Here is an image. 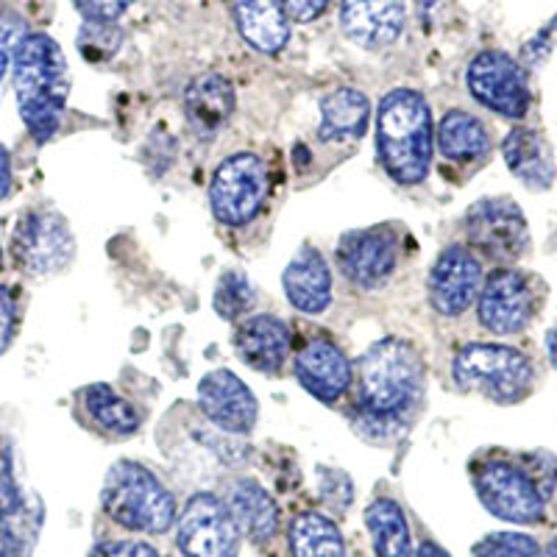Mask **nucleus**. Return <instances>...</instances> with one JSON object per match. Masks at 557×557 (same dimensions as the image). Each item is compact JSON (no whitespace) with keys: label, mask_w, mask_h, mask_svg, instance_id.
<instances>
[{"label":"nucleus","mask_w":557,"mask_h":557,"mask_svg":"<svg viewBox=\"0 0 557 557\" xmlns=\"http://www.w3.org/2000/svg\"><path fill=\"white\" fill-rule=\"evenodd\" d=\"M362 430H391L399 426L424 387V362L416 346L399 337L374 343L357 366Z\"/></svg>","instance_id":"obj_1"},{"label":"nucleus","mask_w":557,"mask_h":557,"mask_svg":"<svg viewBox=\"0 0 557 557\" xmlns=\"http://www.w3.org/2000/svg\"><path fill=\"white\" fill-rule=\"evenodd\" d=\"M67 92V59L57 39L48 34H28L14 51V96L20 117L37 143H48L59 128Z\"/></svg>","instance_id":"obj_2"},{"label":"nucleus","mask_w":557,"mask_h":557,"mask_svg":"<svg viewBox=\"0 0 557 557\" xmlns=\"http://www.w3.org/2000/svg\"><path fill=\"white\" fill-rule=\"evenodd\" d=\"M376 151L393 182L412 187L430 173L435 126L424 96L416 89H391L376 112Z\"/></svg>","instance_id":"obj_3"},{"label":"nucleus","mask_w":557,"mask_h":557,"mask_svg":"<svg viewBox=\"0 0 557 557\" xmlns=\"http://www.w3.org/2000/svg\"><path fill=\"white\" fill-rule=\"evenodd\" d=\"M101 505L114 524L134 532H168L176 521V502L157 474L134 460L114 462L103 480Z\"/></svg>","instance_id":"obj_4"},{"label":"nucleus","mask_w":557,"mask_h":557,"mask_svg":"<svg viewBox=\"0 0 557 557\" xmlns=\"http://www.w3.org/2000/svg\"><path fill=\"white\" fill-rule=\"evenodd\" d=\"M451 380L460 391L480 393L496 405H516L532 391V366L519 348L499 343H469L451 362Z\"/></svg>","instance_id":"obj_5"},{"label":"nucleus","mask_w":557,"mask_h":557,"mask_svg":"<svg viewBox=\"0 0 557 557\" xmlns=\"http://www.w3.org/2000/svg\"><path fill=\"white\" fill-rule=\"evenodd\" d=\"M268 196V168L253 153L223 159L209 184L212 215L226 226H246L257 218Z\"/></svg>","instance_id":"obj_6"},{"label":"nucleus","mask_w":557,"mask_h":557,"mask_svg":"<svg viewBox=\"0 0 557 557\" xmlns=\"http://www.w3.org/2000/svg\"><path fill=\"white\" fill-rule=\"evenodd\" d=\"M474 487L487 513L510 524H539L546 496L530 474L513 462L487 460L474 471Z\"/></svg>","instance_id":"obj_7"},{"label":"nucleus","mask_w":557,"mask_h":557,"mask_svg":"<svg viewBox=\"0 0 557 557\" xmlns=\"http://www.w3.org/2000/svg\"><path fill=\"white\" fill-rule=\"evenodd\" d=\"M469 243L487 260L516 262L530 246V228L519 203L510 198H482L466 215Z\"/></svg>","instance_id":"obj_8"},{"label":"nucleus","mask_w":557,"mask_h":557,"mask_svg":"<svg viewBox=\"0 0 557 557\" xmlns=\"http://www.w3.org/2000/svg\"><path fill=\"white\" fill-rule=\"evenodd\" d=\"M178 549L184 557H237L240 530L226 502L215 494H196L178 516Z\"/></svg>","instance_id":"obj_9"},{"label":"nucleus","mask_w":557,"mask_h":557,"mask_svg":"<svg viewBox=\"0 0 557 557\" xmlns=\"http://www.w3.org/2000/svg\"><path fill=\"white\" fill-rule=\"evenodd\" d=\"M12 251L23 271L34 276H48V273L62 271L73 260L76 243L64 218L37 209V212H28L14 228Z\"/></svg>","instance_id":"obj_10"},{"label":"nucleus","mask_w":557,"mask_h":557,"mask_svg":"<svg viewBox=\"0 0 557 557\" xmlns=\"http://www.w3.org/2000/svg\"><path fill=\"white\" fill-rule=\"evenodd\" d=\"M476 305H480V323L485 330L494 335H516L527 330V323L539 310V296L527 273L499 268L480 287Z\"/></svg>","instance_id":"obj_11"},{"label":"nucleus","mask_w":557,"mask_h":557,"mask_svg":"<svg viewBox=\"0 0 557 557\" xmlns=\"http://www.w3.org/2000/svg\"><path fill=\"white\" fill-rule=\"evenodd\" d=\"M471 96L491 112L519 121L530 109V87L521 64L502 51H482L469 64Z\"/></svg>","instance_id":"obj_12"},{"label":"nucleus","mask_w":557,"mask_h":557,"mask_svg":"<svg viewBox=\"0 0 557 557\" xmlns=\"http://www.w3.org/2000/svg\"><path fill=\"white\" fill-rule=\"evenodd\" d=\"M482 287V268L474 253L462 246H449L432 262L426 293L441 315H462L476 301Z\"/></svg>","instance_id":"obj_13"},{"label":"nucleus","mask_w":557,"mask_h":557,"mask_svg":"<svg viewBox=\"0 0 557 557\" xmlns=\"http://www.w3.org/2000/svg\"><path fill=\"white\" fill-rule=\"evenodd\" d=\"M198 405L203 416L228 435H248L257 426L260 405L246 382L232 371H209L198 385Z\"/></svg>","instance_id":"obj_14"},{"label":"nucleus","mask_w":557,"mask_h":557,"mask_svg":"<svg viewBox=\"0 0 557 557\" xmlns=\"http://www.w3.org/2000/svg\"><path fill=\"white\" fill-rule=\"evenodd\" d=\"M337 265L362 290L380 287L396 268V235L385 226L348 232L337 246Z\"/></svg>","instance_id":"obj_15"},{"label":"nucleus","mask_w":557,"mask_h":557,"mask_svg":"<svg viewBox=\"0 0 557 557\" xmlns=\"http://www.w3.org/2000/svg\"><path fill=\"white\" fill-rule=\"evenodd\" d=\"M343 34L366 51H382L405 28V0H341Z\"/></svg>","instance_id":"obj_16"},{"label":"nucleus","mask_w":557,"mask_h":557,"mask_svg":"<svg viewBox=\"0 0 557 557\" xmlns=\"http://www.w3.org/2000/svg\"><path fill=\"white\" fill-rule=\"evenodd\" d=\"M296 376L323 405H335L351 385V362L326 337H312L296 357Z\"/></svg>","instance_id":"obj_17"},{"label":"nucleus","mask_w":557,"mask_h":557,"mask_svg":"<svg viewBox=\"0 0 557 557\" xmlns=\"http://www.w3.org/2000/svg\"><path fill=\"white\" fill-rule=\"evenodd\" d=\"M235 351L260 374H278L290 351V330L276 315H251L237 326Z\"/></svg>","instance_id":"obj_18"},{"label":"nucleus","mask_w":557,"mask_h":557,"mask_svg":"<svg viewBox=\"0 0 557 557\" xmlns=\"http://www.w3.org/2000/svg\"><path fill=\"white\" fill-rule=\"evenodd\" d=\"M282 285H285V296L298 312L307 315H318L330 307L332 301V273L326 260L315 248H301V251L287 262L285 273H282Z\"/></svg>","instance_id":"obj_19"},{"label":"nucleus","mask_w":557,"mask_h":557,"mask_svg":"<svg viewBox=\"0 0 557 557\" xmlns=\"http://www.w3.org/2000/svg\"><path fill=\"white\" fill-rule=\"evenodd\" d=\"M232 14L253 51L278 53L290 39V17L282 0H232Z\"/></svg>","instance_id":"obj_20"},{"label":"nucleus","mask_w":557,"mask_h":557,"mask_svg":"<svg viewBox=\"0 0 557 557\" xmlns=\"http://www.w3.org/2000/svg\"><path fill=\"white\" fill-rule=\"evenodd\" d=\"M502 153L516 178L532 187V190H546L555 182V159L544 134L535 128H513L502 143Z\"/></svg>","instance_id":"obj_21"},{"label":"nucleus","mask_w":557,"mask_h":557,"mask_svg":"<svg viewBox=\"0 0 557 557\" xmlns=\"http://www.w3.org/2000/svg\"><path fill=\"white\" fill-rule=\"evenodd\" d=\"M226 507L237 530L253 541V544H265L276 535L278 530V507L268 496L265 487L253 480H237L228 487Z\"/></svg>","instance_id":"obj_22"},{"label":"nucleus","mask_w":557,"mask_h":557,"mask_svg":"<svg viewBox=\"0 0 557 557\" xmlns=\"http://www.w3.org/2000/svg\"><path fill=\"white\" fill-rule=\"evenodd\" d=\"M187 121L201 134H212L235 112V89L218 73H203L184 92Z\"/></svg>","instance_id":"obj_23"},{"label":"nucleus","mask_w":557,"mask_h":557,"mask_svg":"<svg viewBox=\"0 0 557 557\" xmlns=\"http://www.w3.org/2000/svg\"><path fill=\"white\" fill-rule=\"evenodd\" d=\"M371 103L360 89L341 87L321 101V126L318 137L343 143V139H360L368 128Z\"/></svg>","instance_id":"obj_24"},{"label":"nucleus","mask_w":557,"mask_h":557,"mask_svg":"<svg viewBox=\"0 0 557 557\" xmlns=\"http://www.w3.org/2000/svg\"><path fill=\"white\" fill-rule=\"evenodd\" d=\"M366 530L376 557H412L410 527L393 499H376L366 507Z\"/></svg>","instance_id":"obj_25"},{"label":"nucleus","mask_w":557,"mask_h":557,"mask_svg":"<svg viewBox=\"0 0 557 557\" xmlns=\"http://www.w3.org/2000/svg\"><path fill=\"white\" fill-rule=\"evenodd\" d=\"M437 148L451 162H474L485 157L491 139H487V128L474 114L451 109L437 126Z\"/></svg>","instance_id":"obj_26"},{"label":"nucleus","mask_w":557,"mask_h":557,"mask_svg":"<svg viewBox=\"0 0 557 557\" xmlns=\"http://www.w3.org/2000/svg\"><path fill=\"white\" fill-rule=\"evenodd\" d=\"M293 557H346L343 535L335 521L321 513H301L290 524Z\"/></svg>","instance_id":"obj_27"},{"label":"nucleus","mask_w":557,"mask_h":557,"mask_svg":"<svg viewBox=\"0 0 557 557\" xmlns=\"http://www.w3.org/2000/svg\"><path fill=\"white\" fill-rule=\"evenodd\" d=\"M84 407L98 426L114 435H132L139 426V412L126 399H121L109 385H89L84 391Z\"/></svg>","instance_id":"obj_28"},{"label":"nucleus","mask_w":557,"mask_h":557,"mask_svg":"<svg viewBox=\"0 0 557 557\" xmlns=\"http://www.w3.org/2000/svg\"><path fill=\"white\" fill-rule=\"evenodd\" d=\"M253 305V287L240 271H226L215 285V296H212V307L223 321H237L246 315Z\"/></svg>","instance_id":"obj_29"},{"label":"nucleus","mask_w":557,"mask_h":557,"mask_svg":"<svg viewBox=\"0 0 557 557\" xmlns=\"http://www.w3.org/2000/svg\"><path fill=\"white\" fill-rule=\"evenodd\" d=\"M539 544L524 532H491L474 546V557H539Z\"/></svg>","instance_id":"obj_30"},{"label":"nucleus","mask_w":557,"mask_h":557,"mask_svg":"<svg viewBox=\"0 0 557 557\" xmlns=\"http://www.w3.org/2000/svg\"><path fill=\"white\" fill-rule=\"evenodd\" d=\"M121 45V32L112 23H87L84 32L78 34V48L89 59H107L117 51Z\"/></svg>","instance_id":"obj_31"},{"label":"nucleus","mask_w":557,"mask_h":557,"mask_svg":"<svg viewBox=\"0 0 557 557\" xmlns=\"http://www.w3.org/2000/svg\"><path fill=\"white\" fill-rule=\"evenodd\" d=\"M132 3L134 0H73V7L87 17V23H112Z\"/></svg>","instance_id":"obj_32"},{"label":"nucleus","mask_w":557,"mask_h":557,"mask_svg":"<svg viewBox=\"0 0 557 557\" xmlns=\"http://www.w3.org/2000/svg\"><path fill=\"white\" fill-rule=\"evenodd\" d=\"M89 557H159V552L146 541H107L89 552Z\"/></svg>","instance_id":"obj_33"},{"label":"nucleus","mask_w":557,"mask_h":557,"mask_svg":"<svg viewBox=\"0 0 557 557\" xmlns=\"http://www.w3.org/2000/svg\"><path fill=\"white\" fill-rule=\"evenodd\" d=\"M323 502H337V507L351 505V482L343 471H323L321 474Z\"/></svg>","instance_id":"obj_34"},{"label":"nucleus","mask_w":557,"mask_h":557,"mask_svg":"<svg viewBox=\"0 0 557 557\" xmlns=\"http://www.w3.org/2000/svg\"><path fill=\"white\" fill-rule=\"evenodd\" d=\"M14 323H17V307L7 287H0V355L7 351L14 335Z\"/></svg>","instance_id":"obj_35"},{"label":"nucleus","mask_w":557,"mask_h":557,"mask_svg":"<svg viewBox=\"0 0 557 557\" xmlns=\"http://www.w3.org/2000/svg\"><path fill=\"white\" fill-rule=\"evenodd\" d=\"M282 7L293 23H312L326 12L330 0H282Z\"/></svg>","instance_id":"obj_36"},{"label":"nucleus","mask_w":557,"mask_h":557,"mask_svg":"<svg viewBox=\"0 0 557 557\" xmlns=\"http://www.w3.org/2000/svg\"><path fill=\"white\" fill-rule=\"evenodd\" d=\"M12 190V159H9V151L0 146V201L9 196Z\"/></svg>","instance_id":"obj_37"},{"label":"nucleus","mask_w":557,"mask_h":557,"mask_svg":"<svg viewBox=\"0 0 557 557\" xmlns=\"http://www.w3.org/2000/svg\"><path fill=\"white\" fill-rule=\"evenodd\" d=\"M416 557H449V552L441 549V546L432 544V541H424V544L416 549Z\"/></svg>","instance_id":"obj_38"},{"label":"nucleus","mask_w":557,"mask_h":557,"mask_svg":"<svg viewBox=\"0 0 557 557\" xmlns=\"http://www.w3.org/2000/svg\"><path fill=\"white\" fill-rule=\"evenodd\" d=\"M546 351H549L552 366L557 368V326H555V330L549 332V335H546Z\"/></svg>","instance_id":"obj_39"},{"label":"nucleus","mask_w":557,"mask_h":557,"mask_svg":"<svg viewBox=\"0 0 557 557\" xmlns=\"http://www.w3.org/2000/svg\"><path fill=\"white\" fill-rule=\"evenodd\" d=\"M539 557H557V539H552L549 544H546V549L539 552Z\"/></svg>","instance_id":"obj_40"},{"label":"nucleus","mask_w":557,"mask_h":557,"mask_svg":"<svg viewBox=\"0 0 557 557\" xmlns=\"http://www.w3.org/2000/svg\"><path fill=\"white\" fill-rule=\"evenodd\" d=\"M7 67H9V53L0 48V82H3V76H7Z\"/></svg>","instance_id":"obj_41"},{"label":"nucleus","mask_w":557,"mask_h":557,"mask_svg":"<svg viewBox=\"0 0 557 557\" xmlns=\"http://www.w3.org/2000/svg\"><path fill=\"white\" fill-rule=\"evenodd\" d=\"M0 268H3V251H0Z\"/></svg>","instance_id":"obj_42"}]
</instances>
